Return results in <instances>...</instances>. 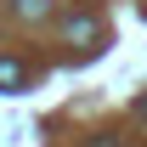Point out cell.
Returning a JSON list of instances; mask_svg holds the SVG:
<instances>
[{
	"instance_id": "1",
	"label": "cell",
	"mask_w": 147,
	"mask_h": 147,
	"mask_svg": "<svg viewBox=\"0 0 147 147\" xmlns=\"http://www.w3.org/2000/svg\"><path fill=\"white\" fill-rule=\"evenodd\" d=\"M68 40H74V45H96V40H102V23H96V11H91V6L68 11Z\"/></svg>"
},
{
	"instance_id": "2",
	"label": "cell",
	"mask_w": 147,
	"mask_h": 147,
	"mask_svg": "<svg viewBox=\"0 0 147 147\" xmlns=\"http://www.w3.org/2000/svg\"><path fill=\"white\" fill-rule=\"evenodd\" d=\"M17 91H28V68L11 62V57H0V96H17Z\"/></svg>"
},
{
	"instance_id": "3",
	"label": "cell",
	"mask_w": 147,
	"mask_h": 147,
	"mask_svg": "<svg viewBox=\"0 0 147 147\" xmlns=\"http://www.w3.org/2000/svg\"><path fill=\"white\" fill-rule=\"evenodd\" d=\"M51 0H17V17H45Z\"/></svg>"
},
{
	"instance_id": "4",
	"label": "cell",
	"mask_w": 147,
	"mask_h": 147,
	"mask_svg": "<svg viewBox=\"0 0 147 147\" xmlns=\"http://www.w3.org/2000/svg\"><path fill=\"white\" fill-rule=\"evenodd\" d=\"M91 147H119V136H96V142Z\"/></svg>"
},
{
	"instance_id": "5",
	"label": "cell",
	"mask_w": 147,
	"mask_h": 147,
	"mask_svg": "<svg viewBox=\"0 0 147 147\" xmlns=\"http://www.w3.org/2000/svg\"><path fill=\"white\" fill-rule=\"evenodd\" d=\"M136 113H142V119H147V96H142V102H136Z\"/></svg>"
}]
</instances>
